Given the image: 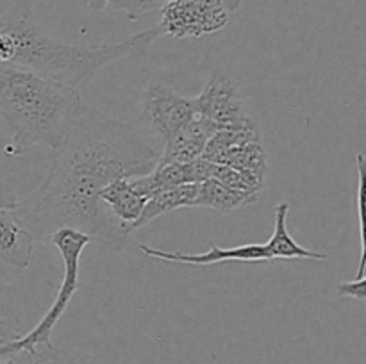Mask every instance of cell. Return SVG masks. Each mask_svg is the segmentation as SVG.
I'll return each mask as SVG.
<instances>
[{
	"label": "cell",
	"instance_id": "1",
	"mask_svg": "<svg viewBox=\"0 0 366 364\" xmlns=\"http://www.w3.org/2000/svg\"><path fill=\"white\" fill-rule=\"evenodd\" d=\"M161 145L142 128L86 109L56 150L43 184L27 198L16 200L14 213L36 243H49L57 228L84 232L102 245L120 248L129 232L100 200V191L117 178L150 173Z\"/></svg>",
	"mask_w": 366,
	"mask_h": 364
},
{
	"label": "cell",
	"instance_id": "2",
	"mask_svg": "<svg viewBox=\"0 0 366 364\" xmlns=\"http://www.w3.org/2000/svg\"><path fill=\"white\" fill-rule=\"evenodd\" d=\"M161 36L152 27L118 41L99 46H79L52 38L41 29L32 13L31 0H16L0 14V64L34 71L43 77L81 89L97 71L124 57L145 52Z\"/></svg>",
	"mask_w": 366,
	"mask_h": 364
},
{
	"label": "cell",
	"instance_id": "3",
	"mask_svg": "<svg viewBox=\"0 0 366 364\" xmlns=\"http://www.w3.org/2000/svg\"><path fill=\"white\" fill-rule=\"evenodd\" d=\"M86 109L79 89L34 71L0 64V118L16 150H56Z\"/></svg>",
	"mask_w": 366,
	"mask_h": 364
},
{
	"label": "cell",
	"instance_id": "4",
	"mask_svg": "<svg viewBox=\"0 0 366 364\" xmlns=\"http://www.w3.org/2000/svg\"><path fill=\"white\" fill-rule=\"evenodd\" d=\"M89 241H92V238L88 234L70 227L57 228L50 236L46 245L54 246L59 252L61 259H63V282H61L59 289H57V295L54 298L52 305L46 310L45 316L38 321V325L32 330H29L25 335H20L14 341L7 343V348H31V346L39 345V343L50 341V335H52V330L56 328L57 321L66 313L68 303L71 302V298H74V295L79 289L81 256L86 246L89 245Z\"/></svg>",
	"mask_w": 366,
	"mask_h": 364
},
{
	"label": "cell",
	"instance_id": "5",
	"mask_svg": "<svg viewBox=\"0 0 366 364\" xmlns=\"http://www.w3.org/2000/svg\"><path fill=\"white\" fill-rule=\"evenodd\" d=\"M159 11L161 34L177 39L214 34L229 24V11L222 0H170Z\"/></svg>",
	"mask_w": 366,
	"mask_h": 364
},
{
	"label": "cell",
	"instance_id": "6",
	"mask_svg": "<svg viewBox=\"0 0 366 364\" xmlns=\"http://www.w3.org/2000/svg\"><path fill=\"white\" fill-rule=\"evenodd\" d=\"M197 114L193 98H186L167 86L154 84L145 91L139 120L147 132L163 145Z\"/></svg>",
	"mask_w": 366,
	"mask_h": 364
},
{
	"label": "cell",
	"instance_id": "7",
	"mask_svg": "<svg viewBox=\"0 0 366 364\" xmlns=\"http://www.w3.org/2000/svg\"><path fill=\"white\" fill-rule=\"evenodd\" d=\"M193 102L197 114L207 118L218 127L238 123L247 118L239 86L231 75L222 70L211 71L209 81L206 82L200 95L193 98Z\"/></svg>",
	"mask_w": 366,
	"mask_h": 364
},
{
	"label": "cell",
	"instance_id": "8",
	"mask_svg": "<svg viewBox=\"0 0 366 364\" xmlns=\"http://www.w3.org/2000/svg\"><path fill=\"white\" fill-rule=\"evenodd\" d=\"M139 250L145 253L147 257L159 261H168V263H182V264H195V266H209V264L218 263H272L274 256L268 250L267 243L257 245V243H250V245H239L231 246V248H222V246L211 245L207 252L202 253H181V252H164V250L152 248V246L142 243Z\"/></svg>",
	"mask_w": 366,
	"mask_h": 364
},
{
	"label": "cell",
	"instance_id": "9",
	"mask_svg": "<svg viewBox=\"0 0 366 364\" xmlns=\"http://www.w3.org/2000/svg\"><path fill=\"white\" fill-rule=\"evenodd\" d=\"M218 125L209 121L207 118L195 114L188 123L182 125L172 138L161 145V153L157 164L168 163H189L202 157L207 141Z\"/></svg>",
	"mask_w": 366,
	"mask_h": 364
},
{
	"label": "cell",
	"instance_id": "10",
	"mask_svg": "<svg viewBox=\"0 0 366 364\" xmlns=\"http://www.w3.org/2000/svg\"><path fill=\"white\" fill-rule=\"evenodd\" d=\"M36 239L21 223L13 207H0V261L16 270H27Z\"/></svg>",
	"mask_w": 366,
	"mask_h": 364
},
{
	"label": "cell",
	"instance_id": "11",
	"mask_svg": "<svg viewBox=\"0 0 366 364\" xmlns=\"http://www.w3.org/2000/svg\"><path fill=\"white\" fill-rule=\"evenodd\" d=\"M257 198H259V195L238 191V189L222 184L217 178H207V181L197 184V196L193 207H209L220 214H229L232 211L252 206L257 202Z\"/></svg>",
	"mask_w": 366,
	"mask_h": 364
},
{
	"label": "cell",
	"instance_id": "12",
	"mask_svg": "<svg viewBox=\"0 0 366 364\" xmlns=\"http://www.w3.org/2000/svg\"><path fill=\"white\" fill-rule=\"evenodd\" d=\"M197 196V184H182L175 186V188L164 189V191L156 193L147 200L145 207H143L142 214L138 220L132 221L129 225V232H134L136 228H142L154 221L156 218L163 216V214L172 213L181 207H193Z\"/></svg>",
	"mask_w": 366,
	"mask_h": 364
},
{
	"label": "cell",
	"instance_id": "13",
	"mask_svg": "<svg viewBox=\"0 0 366 364\" xmlns=\"http://www.w3.org/2000/svg\"><path fill=\"white\" fill-rule=\"evenodd\" d=\"M100 200L117 220L129 225L138 220L147 200L131 186L129 178H117L100 191Z\"/></svg>",
	"mask_w": 366,
	"mask_h": 364
},
{
	"label": "cell",
	"instance_id": "14",
	"mask_svg": "<svg viewBox=\"0 0 366 364\" xmlns=\"http://www.w3.org/2000/svg\"><path fill=\"white\" fill-rule=\"evenodd\" d=\"M290 203L281 202L275 207V225H274V234L267 241L268 250L272 252L275 259H307V261H324L327 259V253L313 252V250L304 248L302 245L295 241L290 236L288 227H286V218H288Z\"/></svg>",
	"mask_w": 366,
	"mask_h": 364
},
{
	"label": "cell",
	"instance_id": "15",
	"mask_svg": "<svg viewBox=\"0 0 366 364\" xmlns=\"http://www.w3.org/2000/svg\"><path fill=\"white\" fill-rule=\"evenodd\" d=\"M252 141H263V139H261V132L259 128H257V125L247 116L243 118L242 121H238V123L218 127L217 131H214V134L211 136L209 141H207L202 157L206 161H211V163H213V161L227 148Z\"/></svg>",
	"mask_w": 366,
	"mask_h": 364
},
{
	"label": "cell",
	"instance_id": "16",
	"mask_svg": "<svg viewBox=\"0 0 366 364\" xmlns=\"http://www.w3.org/2000/svg\"><path fill=\"white\" fill-rule=\"evenodd\" d=\"M0 364H77V360L52 343H39L31 348H0Z\"/></svg>",
	"mask_w": 366,
	"mask_h": 364
},
{
	"label": "cell",
	"instance_id": "17",
	"mask_svg": "<svg viewBox=\"0 0 366 364\" xmlns=\"http://www.w3.org/2000/svg\"><path fill=\"white\" fill-rule=\"evenodd\" d=\"M213 163L250 171L256 177H259L261 181H264V175H267L268 170V159L267 152L263 148V141L243 143V145L232 146V148L222 152Z\"/></svg>",
	"mask_w": 366,
	"mask_h": 364
},
{
	"label": "cell",
	"instance_id": "18",
	"mask_svg": "<svg viewBox=\"0 0 366 364\" xmlns=\"http://www.w3.org/2000/svg\"><path fill=\"white\" fill-rule=\"evenodd\" d=\"M211 178H217V181L229 186V188L238 189V191L243 193H252V195H259L264 184V181H261L259 177H256L250 171L225 166V164H214V171Z\"/></svg>",
	"mask_w": 366,
	"mask_h": 364
},
{
	"label": "cell",
	"instance_id": "19",
	"mask_svg": "<svg viewBox=\"0 0 366 364\" xmlns=\"http://www.w3.org/2000/svg\"><path fill=\"white\" fill-rule=\"evenodd\" d=\"M356 168H357V213H360V232H361V259L360 268H357V277H365V225H363V191H365V156L357 153L356 157Z\"/></svg>",
	"mask_w": 366,
	"mask_h": 364
},
{
	"label": "cell",
	"instance_id": "20",
	"mask_svg": "<svg viewBox=\"0 0 366 364\" xmlns=\"http://www.w3.org/2000/svg\"><path fill=\"white\" fill-rule=\"evenodd\" d=\"M336 295L342 298H352L360 303L366 302V280L365 277H356L354 280L342 282L336 288Z\"/></svg>",
	"mask_w": 366,
	"mask_h": 364
},
{
	"label": "cell",
	"instance_id": "21",
	"mask_svg": "<svg viewBox=\"0 0 366 364\" xmlns=\"http://www.w3.org/2000/svg\"><path fill=\"white\" fill-rule=\"evenodd\" d=\"M16 200L18 198L14 196V193L11 191L9 186L0 178V207H14Z\"/></svg>",
	"mask_w": 366,
	"mask_h": 364
},
{
	"label": "cell",
	"instance_id": "22",
	"mask_svg": "<svg viewBox=\"0 0 366 364\" xmlns=\"http://www.w3.org/2000/svg\"><path fill=\"white\" fill-rule=\"evenodd\" d=\"M79 2L93 11H102L104 7H107V0H79Z\"/></svg>",
	"mask_w": 366,
	"mask_h": 364
}]
</instances>
